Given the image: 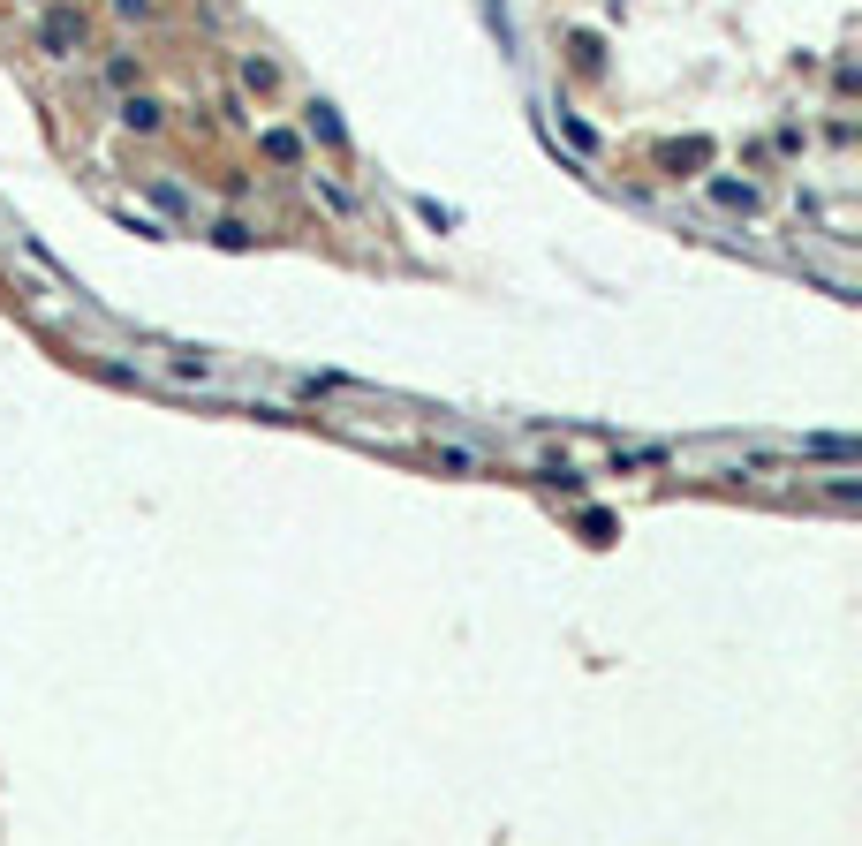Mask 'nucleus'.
Segmentation results:
<instances>
[{
  "mask_svg": "<svg viewBox=\"0 0 862 846\" xmlns=\"http://www.w3.org/2000/svg\"><path fill=\"white\" fill-rule=\"evenodd\" d=\"M76 38H84V23H76L69 8H53V16H46V53H69Z\"/></svg>",
  "mask_w": 862,
  "mask_h": 846,
  "instance_id": "obj_1",
  "label": "nucleus"
},
{
  "mask_svg": "<svg viewBox=\"0 0 862 846\" xmlns=\"http://www.w3.org/2000/svg\"><path fill=\"white\" fill-rule=\"evenodd\" d=\"M311 129L326 136V144H348V129H341V114H333V106H311Z\"/></svg>",
  "mask_w": 862,
  "mask_h": 846,
  "instance_id": "obj_2",
  "label": "nucleus"
},
{
  "mask_svg": "<svg viewBox=\"0 0 862 846\" xmlns=\"http://www.w3.org/2000/svg\"><path fill=\"white\" fill-rule=\"evenodd\" d=\"M121 121H129V129H159V106L152 99H129V106H121Z\"/></svg>",
  "mask_w": 862,
  "mask_h": 846,
  "instance_id": "obj_3",
  "label": "nucleus"
}]
</instances>
